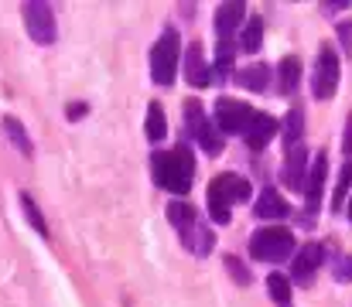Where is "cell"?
Listing matches in <instances>:
<instances>
[{
	"label": "cell",
	"instance_id": "obj_14",
	"mask_svg": "<svg viewBox=\"0 0 352 307\" xmlns=\"http://www.w3.org/2000/svg\"><path fill=\"white\" fill-rule=\"evenodd\" d=\"M305 168H308V150L305 147L287 150V161H284V171H280L284 185L294 188V192H305Z\"/></svg>",
	"mask_w": 352,
	"mask_h": 307
},
{
	"label": "cell",
	"instance_id": "obj_25",
	"mask_svg": "<svg viewBox=\"0 0 352 307\" xmlns=\"http://www.w3.org/2000/svg\"><path fill=\"white\" fill-rule=\"evenodd\" d=\"M21 205H24V212H28V222L41 232V236H48V225H45V218H41V212H38V205L31 202L28 195H21Z\"/></svg>",
	"mask_w": 352,
	"mask_h": 307
},
{
	"label": "cell",
	"instance_id": "obj_11",
	"mask_svg": "<svg viewBox=\"0 0 352 307\" xmlns=\"http://www.w3.org/2000/svg\"><path fill=\"white\" fill-rule=\"evenodd\" d=\"M325 178H329V157L318 150V157L311 161V171H308V178H305V202H308V212H315V208L322 205Z\"/></svg>",
	"mask_w": 352,
	"mask_h": 307
},
{
	"label": "cell",
	"instance_id": "obj_9",
	"mask_svg": "<svg viewBox=\"0 0 352 307\" xmlns=\"http://www.w3.org/2000/svg\"><path fill=\"white\" fill-rule=\"evenodd\" d=\"M188 130H192V137L199 140V147L206 150V154H219L223 150V137L216 133V126L206 120V113H202V102H188Z\"/></svg>",
	"mask_w": 352,
	"mask_h": 307
},
{
	"label": "cell",
	"instance_id": "obj_24",
	"mask_svg": "<svg viewBox=\"0 0 352 307\" xmlns=\"http://www.w3.org/2000/svg\"><path fill=\"white\" fill-rule=\"evenodd\" d=\"M349 188H352V161L342 168V178H339V188H336V198H332V208H336V212H342V208H346V195H349Z\"/></svg>",
	"mask_w": 352,
	"mask_h": 307
},
{
	"label": "cell",
	"instance_id": "obj_30",
	"mask_svg": "<svg viewBox=\"0 0 352 307\" xmlns=\"http://www.w3.org/2000/svg\"><path fill=\"white\" fill-rule=\"evenodd\" d=\"M79 116H86V106H82V102L69 106V120H79Z\"/></svg>",
	"mask_w": 352,
	"mask_h": 307
},
{
	"label": "cell",
	"instance_id": "obj_31",
	"mask_svg": "<svg viewBox=\"0 0 352 307\" xmlns=\"http://www.w3.org/2000/svg\"><path fill=\"white\" fill-rule=\"evenodd\" d=\"M346 208H349V218H352V198H349V205H346Z\"/></svg>",
	"mask_w": 352,
	"mask_h": 307
},
{
	"label": "cell",
	"instance_id": "obj_21",
	"mask_svg": "<svg viewBox=\"0 0 352 307\" xmlns=\"http://www.w3.org/2000/svg\"><path fill=\"white\" fill-rule=\"evenodd\" d=\"M267 287H270V297L277 307H291V280L280 277V273H270L267 277Z\"/></svg>",
	"mask_w": 352,
	"mask_h": 307
},
{
	"label": "cell",
	"instance_id": "obj_8",
	"mask_svg": "<svg viewBox=\"0 0 352 307\" xmlns=\"http://www.w3.org/2000/svg\"><path fill=\"white\" fill-rule=\"evenodd\" d=\"M250 120H253V109L246 102L230 100V96L216 100V126L219 130H226V133H246Z\"/></svg>",
	"mask_w": 352,
	"mask_h": 307
},
{
	"label": "cell",
	"instance_id": "obj_20",
	"mask_svg": "<svg viewBox=\"0 0 352 307\" xmlns=\"http://www.w3.org/2000/svg\"><path fill=\"white\" fill-rule=\"evenodd\" d=\"M239 45H243V52H260V45H263V21H260V17H250V21L243 24Z\"/></svg>",
	"mask_w": 352,
	"mask_h": 307
},
{
	"label": "cell",
	"instance_id": "obj_2",
	"mask_svg": "<svg viewBox=\"0 0 352 307\" xmlns=\"http://www.w3.org/2000/svg\"><path fill=\"white\" fill-rule=\"evenodd\" d=\"M253 195V188H250V181L246 178H239V174H216L212 181H209V192H206V202H209V215H212V222H219V225H226L230 222V208L236 202H246Z\"/></svg>",
	"mask_w": 352,
	"mask_h": 307
},
{
	"label": "cell",
	"instance_id": "obj_5",
	"mask_svg": "<svg viewBox=\"0 0 352 307\" xmlns=\"http://www.w3.org/2000/svg\"><path fill=\"white\" fill-rule=\"evenodd\" d=\"M243 14H246V3H239V0L219 3V10H216V34H219L216 69H219V72H226L230 62H233V34H236V24L243 21Z\"/></svg>",
	"mask_w": 352,
	"mask_h": 307
},
{
	"label": "cell",
	"instance_id": "obj_10",
	"mask_svg": "<svg viewBox=\"0 0 352 307\" xmlns=\"http://www.w3.org/2000/svg\"><path fill=\"white\" fill-rule=\"evenodd\" d=\"M322 260H325V249L318 242H305L298 249V256L291 260V280L301 284V287H308L315 280V270L322 266Z\"/></svg>",
	"mask_w": 352,
	"mask_h": 307
},
{
	"label": "cell",
	"instance_id": "obj_12",
	"mask_svg": "<svg viewBox=\"0 0 352 307\" xmlns=\"http://www.w3.org/2000/svg\"><path fill=\"white\" fill-rule=\"evenodd\" d=\"M185 76H188V82H192L195 89H202V86L216 82V72L206 65L202 45H188V52H185Z\"/></svg>",
	"mask_w": 352,
	"mask_h": 307
},
{
	"label": "cell",
	"instance_id": "obj_26",
	"mask_svg": "<svg viewBox=\"0 0 352 307\" xmlns=\"http://www.w3.org/2000/svg\"><path fill=\"white\" fill-rule=\"evenodd\" d=\"M226 270L233 273V280H239V284H250V273H246V266H243L236 256H226Z\"/></svg>",
	"mask_w": 352,
	"mask_h": 307
},
{
	"label": "cell",
	"instance_id": "obj_18",
	"mask_svg": "<svg viewBox=\"0 0 352 307\" xmlns=\"http://www.w3.org/2000/svg\"><path fill=\"white\" fill-rule=\"evenodd\" d=\"M144 130H147V140H151V144H157V140H164V137H168V116H164V109H161L157 102H151Z\"/></svg>",
	"mask_w": 352,
	"mask_h": 307
},
{
	"label": "cell",
	"instance_id": "obj_7",
	"mask_svg": "<svg viewBox=\"0 0 352 307\" xmlns=\"http://www.w3.org/2000/svg\"><path fill=\"white\" fill-rule=\"evenodd\" d=\"M24 24H28V34L38 45H52L55 41V14H52L48 3H41V0L24 3Z\"/></svg>",
	"mask_w": 352,
	"mask_h": 307
},
{
	"label": "cell",
	"instance_id": "obj_3",
	"mask_svg": "<svg viewBox=\"0 0 352 307\" xmlns=\"http://www.w3.org/2000/svg\"><path fill=\"white\" fill-rule=\"evenodd\" d=\"M294 253V232L284 225H263L250 236V256L260 263H284Z\"/></svg>",
	"mask_w": 352,
	"mask_h": 307
},
{
	"label": "cell",
	"instance_id": "obj_28",
	"mask_svg": "<svg viewBox=\"0 0 352 307\" xmlns=\"http://www.w3.org/2000/svg\"><path fill=\"white\" fill-rule=\"evenodd\" d=\"M339 38L346 41V52H352V24L349 21H342V24H339Z\"/></svg>",
	"mask_w": 352,
	"mask_h": 307
},
{
	"label": "cell",
	"instance_id": "obj_15",
	"mask_svg": "<svg viewBox=\"0 0 352 307\" xmlns=\"http://www.w3.org/2000/svg\"><path fill=\"white\" fill-rule=\"evenodd\" d=\"M168 222L178 229V236H182V242L199 229V215H195V208L188 202H171L168 205Z\"/></svg>",
	"mask_w": 352,
	"mask_h": 307
},
{
	"label": "cell",
	"instance_id": "obj_29",
	"mask_svg": "<svg viewBox=\"0 0 352 307\" xmlns=\"http://www.w3.org/2000/svg\"><path fill=\"white\" fill-rule=\"evenodd\" d=\"M342 150L352 157V116H349V126H346V137H342Z\"/></svg>",
	"mask_w": 352,
	"mask_h": 307
},
{
	"label": "cell",
	"instance_id": "obj_17",
	"mask_svg": "<svg viewBox=\"0 0 352 307\" xmlns=\"http://www.w3.org/2000/svg\"><path fill=\"white\" fill-rule=\"evenodd\" d=\"M287 212H291V208L280 198L277 188H263V195L256 198V215H260V218H284Z\"/></svg>",
	"mask_w": 352,
	"mask_h": 307
},
{
	"label": "cell",
	"instance_id": "obj_6",
	"mask_svg": "<svg viewBox=\"0 0 352 307\" xmlns=\"http://www.w3.org/2000/svg\"><path fill=\"white\" fill-rule=\"evenodd\" d=\"M336 89H339V55L332 45H322L315 58V72H311V93L315 100H332Z\"/></svg>",
	"mask_w": 352,
	"mask_h": 307
},
{
	"label": "cell",
	"instance_id": "obj_1",
	"mask_svg": "<svg viewBox=\"0 0 352 307\" xmlns=\"http://www.w3.org/2000/svg\"><path fill=\"white\" fill-rule=\"evenodd\" d=\"M151 171H154V181L164 192L185 195L192 188V178H195V157H192V150L185 144H178L168 154H154L151 157Z\"/></svg>",
	"mask_w": 352,
	"mask_h": 307
},
{
	"label": "cell",
	"instance_id": "obj_27",
	"mask_svg": "<svg viewBox=\"0 0 352 307\" xmlns=\"http://www.w3.org/2000/svg\"><path fill=\"white\" fill-rule=\"evenodd\" d=\"M336 280H339V284H352V256H342V260H339Z\"/></svg>",
	"mask_w": 352,
	"mask_h": 307
},
{
	"label": "cell",
	"instance_id": "obj_13",
	"mask_svg": "<svg viewBox=\"0 0 352 307\" xmlns=\"http://www.w3.org/2000/svg\"><path fill=\"white\" fill-rule=\"evenodd\" d=\"M246 144L253 147V150H263L274 137H277V120L274 116H267V113H253V120H250V126H246Z\"/></svg>",
	"mask_w": 352,
	"mask_h": 307
},
{
	"label": "cell",
	"instance_id": "obj_16",
	"mask_svg": "<svg viewBox=\"0 0 352 307\" xmlns=\"http://www.w3.org/2000/svg\"><path fill=\"white\" fill-rule=\"evenodd\" d=\"M236 82L243 86V89H250V93H263L267 86H270V69L267 65H246V69H239L236 72Z\"/></svg>",
	"mask_w": 352,
	"mask_h": 307
},
{
	"label": "cell",
	"instance_id": "obj_22",
	"mask_svg": "<svg viewBox=\"0 0 352 307\" xmlns=\"http://www.w3.org/2000/svg\"><path fill=\"white\" fill-rule=\"evenodd\" d=\"M298 79H301V62L291 55L280 62V93H294L298 89Z\"/></svg>",
	"mask_w": 352,
	"mask_h": 307
},
{
	"label": "cell",
	"instance_id": "obj_19",
	"mask_svg": "<svg viewBox=\"0 0 352 307\" xmlns=\"http://www.w3.org/2000/svg\"><path fill=\"white\" fill-rule=\"evenodd\" d=\"M301 137H305V113L301 109H291L287 113V123H284V144H287V150L301 147Z\"/></svg>",
	"mask_w": 352,
	"mask_h": 307
},
{
	"label": "cell",
	"instance_id": "obj_4",
	"mask_svg": "<svg viewBox=\"0 0 352 307\" xmlns=\"http://www.w3.org/2000/svg\"><path fill=\"white\" fill-rule=\"evenodd\" d=\"M178 62H182V41L175 31H164L154 48H151V76L157 86H171L175 82V72H178Z\"/></svg>",
	"mask_w": 352,
	"mask_h": 307
},
{
	"label": "cell",
	"instance_id": "obj_23",
	"mask_svg": "<svg viewBox=\"0 0 352 307\" xmlns=\"http://www.w3.org/2000/svg\"><path fill=\"white\" fill-rule=\"evenodd\" d=\"M3 130H7V137L21 147V154H24V157H31V140L24 137V126H21L14 116H7V120H3Z\"/></svg>",
	"mask_w": 352,
	"mask_h": 307
}]
</instances>
